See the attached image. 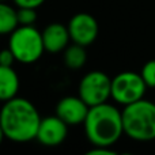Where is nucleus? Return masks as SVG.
<instances>
[{
    "label": "nucleus",
    "mask_w": 155,
    "mask_h": 155,
    "mask_svg": "<svg viewBox=\"0 0 155 155\" xmlns=\"http://www.w3.org/2000/svg\"><path fill=\"white\" fill-rule=\"evenodd\" d=\"M116 151L112 150V147L106 146H93L91 150L87 151V155H114Z\"/></svg>",
    "instance_id": "f3484780"
},
{
    "label": "nucleus",
    "mask_w": 155,
    "mask_h": 155,
    "mask_svg": "<svg viewBox=\"0 0 155 155\" xmlns=\"http://www.w3.org/2000/svg\"><path fill=\"white\" fill-rule=\"evenodd\" d=\"M88 105L79 95H67L56 105V116L61 118L68 127L84 123L88 113Z\"/></svg>",
    "instance_id": "1a4fd4ad"
},
{
    "label": "nucleus",
    "mask_w": 155,
    "mask_h": 155,
    "mask_svg": "<svg viewBox=\"0 0 155 155\" xmlns=\"http://www.w3.org/2000/svg\"><path fill=\"white\" fill-rule=\"evenodd\" d=\"M112 79L102 71H90L80 79L78 95L88 105L104 104L110 99Z\"/></svg>",
    "instance_id": "423d86ee"
},
{
    "label": "nucleus",
    "mask_w": 155,
    "mask_h": 155,
    "mask_svg": "<svg viewBox=\"0 0 155 155\" xmlns=\"http://www.w3.org/2000/svg\"><path fill=\"white\" fill-rule=\"evenodd\" d=\"M19 76L12 67L0 65V101L5 102L18 95Z\"/></svg>",
    "instance_id": "9b49d317"
},
{
    "label": "nucleus",
    "mask_w": 155,
    "mask_h": 155,
    "mask_svg": "<svg viewBox=\"0 0 155 155\" xmlns=\"http://www.w3.org/2000/svg\"><path fill=\"white\" fill-rule=\"evenodd\" d=\"M16 7H29V8H38L45 3V0H14Z\"/></svg>",
    "instance_id": "a211bd4d"
},
{
    "label": "nucleus",
    "mask_w": 155,
    "mask_h": 155,
    "mask_svg": "<svg viewBox=\"0 0 155 155\" xmlns=\"http://www.w3.org/2000/svg\"><path fill=\"white\" fill-rule=\"evenodd\" d=\"M68 136V125L56 114L41 118L35 139L45 147H57Z\"/></svg>",
    "instance_id": "6e6552de"
},
{
    "label": "nucleus",
    "mask_w": 155,
    "mask_h": 155,
    "mask_svg": "<svg viewBox=\"0 0 155 155\" xmlns=\"http://www.w3.org/2000/svg\"><path fill=\"white\" fill-rule=\"evenodd\" d=\"M8 48L14 57L22 64H33L38 61L45 52L42 34L34 26H18L10 34Z\"/></svg>",
    "instance_id": "20e7f679"
},
{
    "label": "nucleus",
    "mask_w": 155,
    "mask_h": 155,
    "mask_svg": "<svg viewBox=\"0 0 155 155\" xmlns=\"http://www.w3.org/2000/svg\"><path fill=\"white\" fill-rule=\"evenodd\" d=\"M5 137H4V134H3V131H2V127H0V144L3 143V140H4Z\"/></svg>",
    "instance_id": "6ab92c4d"
},
{
    "label": "nucleus",
    "mask_w": 155,
    "mask_h": 155,
    "mask_svg": "<svg viewBox=\"0 0 155 155\" xmlns=\"http://www.w3.org/2000/svg\"><path fill=\"white\" fill-rule=\"evenodd\" d=\"M140 76L143 78L146 86L155 88V60H148L140 70Z\"/></svg>",
    "instance_id": "2eb2a0df"
},
{
    "label": "nucleus",
    "mask_w": 155,
    "mask_h": 155,
    "mask_svg": "<svg viewBox=\"0 0 155 155\" xmlns=\"http://www.w3.org/2000/svg\"><path fill=\"white\" fill-rule=\"evenodd\" d=\"M0 2H7V0H0Z\"/></svg>",
    "instance_id": "aec40b11"
},
{
    "label": "nucleus",
    "mask_w": 155,
    "mask_h": 155,
    "mask_svg": "<svg viewBox=\"0 0 155 155\" xmlns=\"http://www.w3.org/2000/svg\"><path fill=\"white\" fill-rule=\"evenodd\" d=\"M40 121V113L29 99L16 95L3 102L0 110V127L5 139L16 143L35 139Z\"/></svg>",
    "instance_id": "f257e3e1"
},
{
    "label": "nucleus",
    "mask_w": 155,
    "mask_h": 155,
    "mask_svg": "<svg viewBox=\"0 0 155 155\" xmlns=\"http://www.w3.org/2000/svg\"><path fill=\"white\" fill-rule=\"evenodd\" d=\"M146 91L147 86L140 74L137 72L124 71L112 78L110 98L121 106H127L144 98Z\"/></svg>",
    "instance_id": "39448f33"
},
{
    "label": "nucleus",
    "mask_w": 155,
    "mask_h": 155,
    "mask_svg": "<svg viewBox=\"0 0 155 155\" xmlns=\"http://www.w3.org/2000/svg\"><path fill=\"white\" fill-rule=\"evenodd\" d=\"M71 41L82 46H88L97 40L99 25L91 14L79 12L70 19L67 25Z\"/></svg>",
    "instance_id": "0eeeda50"
},
{
    "label": "nucleus",
    "mask_w": 155,
    "mask_h": 155,
    "mask_svg": "<svg viewBox=\"0 0 155 155\" xmlns=\"http://www.w3.org/2000/svg\"><path fill=\"white\" fill-rule=\"evenodd\" d=\"M41 34H42L44 48L49 53H60L70 45L71 37L68 33V27L59 22L49 23L41 31Z\"/></svg>",
    "instance_id": "9d476101"
},
{
    "label": "nucleus",
    "mask_w": 155,
    "mask_h": 155,
    "mask_svg": "<svg viewBox=\"0 0 155 155\" xmlns=\"http://www.w3.org/2000/svg\"><path fill=\"white\" fill-rule=\"evenodd\" d=\"M18 26L16 10L5 2H0V35L11 34Z\"/></svg>",
    "instance_id": "ddd939ff"
},
{
    "label": "nucleus",
    "mask_w": 155,
    "mask_h": 155,
    "mask_svg": "<svg viewBox=\"0 0 155 155\" xmlns=\"http://www.w3.org/2000/svg\"><path fill=\"white\" fill-rule=\"evenodd\" d=\"M15 57H14L12 52L10 48L0 51V65H5V67H12V64L15 63Z\"/></svg>",
    "instance_id": "dca6fc26"
},
{
    "label": "nucleus",
    "mask_w": 155,
    "mask_h": 155,
    "mask_svg": "<svg viewBox=\"0 0 155 155\" xmlns=\"http://www.w3.org/2000/svg\"><path fill=\"white\" fill-rule=\"evenodd\" d=\"M83 127L86 137L93 146L112 147L124 135L121 110L109 101L88 107Z\"/></svg>",
    "instance_id": "f03ea898"
},
{
    "label": "nucleus",
    "mask_w": 155,
    "mask_h": 155,
    "mask_svg": "<svg viewBox=\"0 0 155 155\" xmlns=\"http://www.w3.org/2000/svg\"><path fill=\"white\" fill-rule=\"evenodd\" d=\"M124 135L136 142H151L155 139V104L148 99L124 106L121 110Z\"/></svg>",
    "instance_id": "7ed1b4c3"
},
{
    "label": "nucleus",
    "mask_w": 155,
    "mask_h": 155,
    "mask_svg": "<svg viewBox=\"0 0 155 155\" xmlns=\"http://www.w3.org/2000/svg\"><path fill=\"white\" fill-rule=\"evenodd\" d=\"M63 52H64L63 53L64 64L72 71L80 70L86 64V61H87L86 46H82L79 44L72 42V45H68Z\"/></svg>",
    "instance_id": "f8f14e48"
},
{
    "label": "nucleus",
    "mask_w": 155,
    "mask_h": 155,
    "mask_svg": "<svg viewBox=\"0 0 155 155\" xmlns=\"http://www.w3.org/2000/svg\"><path fill=\"white\" fill-rule=\"evenodd\" d=\"M16 18L19 26H34V23L37 22V8L18 7Z\"/></svg>",
    "instance_id": "4468645a"
}]
</instances>
